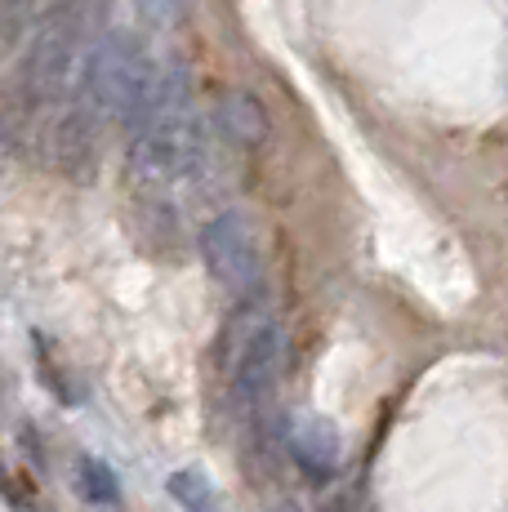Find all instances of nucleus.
Listing matches in <instances>:
<instances>
[{
	"instance_id": "f257e3e1",
	"label": "nucleus",
	"mask_w": 508,
	"mask_h": 512,
	"mask_svg": "<svg viewBox=\"0 0 508 512\" xmlns=\"http://www.w3.org/2000/svg\"><path fill=\"white\" fill-rule=\"evenodd\" d=\"M125 170L139 187H161L188 179L205 161V125L192 112L188 67L179 58H156L148 98L125 125Z\"/></svg>"
},
{
	"instance_id": "f03ea898",
	"label": "nucleus",
	"mask_w": 508,
	"mask_h": 512,
	"mask_svg": "<svg viewBox=\"0 0 508 512\" xmlns=\"http://www.w3.org/2000/svg\"><path fill=\"white\" fill-rule=\"evenodd\" d=\"M152 76L156 58L139 32H107L99 49L90 54V63H85L72 98L81 107H90L103 125H130L143 98H148Z\"/></svg>"
},
{
	"instance_id": "7ed1b4c3",
	"label": "nucleus",
	"mask_w": 508,
	"mask_h": 512,
	"mask_svg": "<svg viewBox=\"0 0 508 512\" xmlns=\"http://www.w3.org/2000/svg\"><path fill=\"white\" fill-rule=\"evenodd\" d=\"M205 272L214 277L223 294L232 303H250L263 294V281H268V268H263V250H259V232L250 228L246 214L223 210L214 214L210 223L197 236Z\"/></svg>"
},
{
	"instance_id": "20e7f679",
	"label": "nucleus",
	"mask_w": 508,
	"mask_h": 512,
	"mask_svg": "<svg viewBox=\"0 0 508 512\" xmlns=\"http://www.w3.org/2000/svg\"><path fill=\"white\" fill-rule=\"evenodd\" d=\"M103 134H107V125L90 112V107H81L72 98V103L45 125L41 147L67 183H94L99 161H103Z\"/></svg>"
},
{
	"instance_id": "39448f33",
	"label": "nucleus",
	"mask_w": 508,
	"mask_h": 512,
	"mask_svg": "<svg viewBox=\"0 0 508 512\" xmlns=\"http://www.w3.org/2000/svg\"><path fill=\"white\" fill-rule=\"evenodd\" d=\"M281 366H286V334H281V326L272 317L254 321L241 334L237 357H232V397L246 410L268 401L281 383Z\"/></svg>"
},
{
	"instance_id": "423d86ee",
	"label": "nucleus",
	"mask_w": 508,
	"mask_h": 512,
	"mask_svg": "<svg viewBox=\"0 0 508 512\" xmlns=\"http://www.w3.org/2000/svg\"><path fill=\"white\" fill-rule=\"evenodd\" d=\"M290 455L312 481H335L344 468V432L326 415H299L290 423Z\"/></svg>"
},
{
	"instance_id": "0eeeda50",
	"label": "nucleus",
	"mask_w": 508,
	"mask_h": 512,
	"mask_svg": "<svg viewBox=\"0 0 508 512\" xmlns=\"http://www.w3.org/2000/svg\"><path fill=\"white\" fill-rule=\"evenodd\" d=\"M214 130L237 147H259V143H268V112L259 107L254 94L228 90L214 103Z\"/></svg>"
},
{
	"instance_id": "6e6552de",
	"label": "nucleus",
	"mask_w": 508,
	"mask_h": 512,
	"mask_svg": "<svg viewBox=\"0 0 508 512\" xmlns=\"http://www.w3.org/2000/svg\"><path fill=\"white\" fill-rule=\"evenodd\" d=\"M67 0H0V49L32 41Z\"/></svg>"
},
{
	"instance_id": "1a4fd4ad",
	"label": "nucleus",
	"mask_w": 508,
	"mask_h": 512,
	"mask_svg": "<svg viewBox=\"0 0 508 512\" xmlns=\"http://www.w3.org/2000/svg\"><path fill=\"white\" fill-rule=\"evenodd\" d=\"M165 490H170V499L183 512H223L219 486L210 481V472H205V468H179V472H170Z\"/></svg>"
},
{
	"instance_id": "9d476101",
	"label": "nucleus",
	"mask_w": 508,
	"mask_h": 512,
	"mask_svg": "<svg viewBox=\"0 0 508 512\" xmlns=\"http://www.w3.org/2000/svg\"><path fill=\"white\" fill-rule=\"evenodd\" d=\"M72 481H76V495H81L85 504L107 508V504H116V499H121V481H116L112 464L99 459V455H81V459H76Z\"/></svg>"
},
{
	"instance_id": "9b49d317",
	"label": "nucleus",
	"mask_w": 508,
	"mask_h": 512,
	"mask_svg": "<svg viewBox=\"0 0 508 512\" xmlns=\"http://www.w3.org/2000/svg\"><path fill=\"white\" fill-rule=\"evenodd\" d=\"M0 499H5L9 508H23L32 512L36 508V486L27 481V472L18 464H9V455L0 450Z\"/></svg>"
},
{
	"instance_id": "f8f14e48",
	"label": "nucleus",
	"mask_w": 508,
	"mask_h": 512,
	"mask_svg": "<svg viewBox=\"0 0 508 512\" xmlns=\"http://www.w3.org/2000/svg\"><path fill=\"white\" fill-rule=\"evenodd\" d=\"M192 0H139V18L152 27V32H174L183 27Z\"/></svg>"
},
{
	"instance_id": "ddd939ff",
	"label": "nucleus",
	"mask_w": 508,
	"mask_h": 512,
	"mask_svg": "<svg viewBox=\"0 0 508 512\" xmlns=\"http://www.w3.org/2000/svg\"><path fill=\"white\" fill-rule=\"evenodd\" d=\"M268 512H304V508H299V504H295V499H281V504H272Z\"/></svg>"
}]
</instances>
